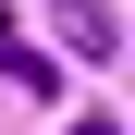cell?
Returning a JSON list of instances; mask_svg holds the SVG:
<instances>
[{"mask_svg": "<svg viewBox=\"0 0 135 135\" xmlns=\"http://www.w3.org/2000/svg\"><path fill=\"white\" fill-rule=\"evenodd\" d=\"M49 25H61L74 61H110V49H123V37H110V0H49Z\"/></svg>", "mask_w": 135, "mask_h": 135, "instance_id": "1", "label": "cell"}]
</instances>
